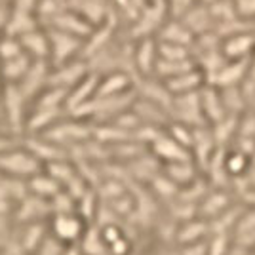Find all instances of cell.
I'll return each instance as SVG.
<instances>
[{"mask_svg":"<svg viewBox=\"0 0 255 255\" xmlns=\"http://www.w3.org/2000/svg\"><path fill=\"white\" fill-rule=\"evenodd\" d=\"M200 101H202V111L206 122L210 124H217L227 117V107L223 103V96L221 90L217 86L208 84L200 90Z\"/></svg>","mask_w":255,"mask_h":255,"instance_id":"7c38bea8","label":"cell"},{"mask_svg":"<svg viewBox=\"0 0 255 255\" xmlns=\"http://www.w3.org/2000/svg\"><path fill=\"white\" fill-rule=\"evenodd\" d=\"M63 255H84V252H82L80 248H76V246H69Z\"/></svg>","mask_w":255,"mask_h":255,"instance_id":"484cf974","label":"cell"},{"mask_svg":"<svg viewBox=\"0 0 255 255\" xmlns=\"http://www.w3.org/2000/svg\"><path fill=\"white\" fill-rule=\"evenodd\" d=\"M69 246L65 244L63 240H59L55 234L50 231V233L44 236V240L40 242V246L36 248V252L32 255H63L67 252Z\"/></svg>","mask_w":255,"mask_h":255,"instance_id":"7402d4cb","label":"cell"},{"mask_svg":"<svg viewBox=\"0 0 255 255\" xmlns=\"http://www.w3.org/2000/svg\"><path fill=\"white\" fill-rule=\"evenodd\" d=\"M194 34L189 31V27L185 23L173 17L170 21H166L162 25V29L158 31V40L160 42H173V44H183V46H191L194 44Z\"/></svg>","mask_w":255,"mask_h":255,"instance_id":"e0dca14e","label":"cell"},{"mask_svg":"<svg viewBox=\"0 0 255 255\" xmlns=\"http://www.w3.org/2000/svg\"><path fill=\"white\" fill-rule=\"evenodd\" d=\"M42 170V160L27 147L11 145L0 152V173H4V175H11V177H19V179L27 181Z\"/></svg>","mask_w":255,"mask_h":255,"instance_id":"6da1fadb","label":"cell"},{"mask_svg":"<svg viewBox=\"0 0 255 255\" xmlns=\"http://www.w3.org/2000/svg\"><path fill=\"white\" fill-rule=\"evenodd\" d=\"M152 152L164 160L166 164L170 162H181V160H191V150L185 145H181L177 139H173L170 133H160L152 141Z\"/></svg>","mask_w":255,"mask_h":255,"instance_id":"30bf717a","label":"cell"},{"mask_svg":"<svg viewBox=\"0 0 255 255\" xmlns=\"http://www.w3.org/2000/svg\"><path fill=\"white\" fill-rule=\"evenodd\" d=\"M164 170H166V177H170L177 187L194 181V166H192V160L170 162V164L164 166Z\"/></svg>","mask_w":255,"mask_h":255,"instance_id":"ffe728a7","label":"cell"},{"mask_svg":"<svg viewBox=\"0 0 255 255\" xmlns=\"http://www.w3.org/2000/svg\"><path fill=\"white\" fill-rule=\"evenodd\" d=\"M131 84H133V80L126 71H111L105 76H99L96 97L122 96V94L131 92Z\"/></svg>","mask_w":255,"mask_h":255,"instance_id":"5bb4252c","label":"cell"},{"mask_svg":"<svg viewBox=\"0 0 255 255\" xmlns=\"http://www.w3.org/2000/svg\"><path fill=\"white\" fill-rule=\"evenodd\" d=\"M50 231H52L59 240H63L67 246H75L80 242L86 234V225L82 221V215L71 212V213H57L52 215V223H50Z\"/></svg>","mask_w":255,"mask_h":255,"instance_id":"277c9868","label":"cell"},{"mask_svg":"<svg viewBox=\"0 0 255 255\" xmlns=\"http://www.w3.org/2000/svg\"><path fill=\"white\" fill-rule=\"evenodd\" d=\"M109 250H111V254L113 255H128L129 252V244H128V240L122 236V238H118L117 242H113V244L109 246Z\"/></svg>","mask_w":255,"mask_h":255,"instance_id":"d4e9b609","label":"cell"},{"mask_svg":"<svg viewBox=\"0 0 255 255\" xmlns=\"http://www.w3.org/2000/svg\"><path fill=\"white\" fill-rule=\"evenodd\" d=\"M44 170L48 171L50 175H52L53 179H57L61 185H63V189L67 185H71L73 181L78 177V173L76 170L65 160H55V162H48V164H44Z\"/></svg>","mask_w":255,"mask_h":255,"instance_id":"44dd1931","label":"cell"},{"mask_svg":"<svg viewBox=\"0 0 255 255\" xmlns=\"http://www.w3.org/2000/svg\"><path fill=\"white\" fill-rule=\"evenodd\" d=\"M156 63H158V42L152 36L141 38L137 46L133 48V65H135V69L143 76H152L154 69H156Z\"/></svg>","mask_w":255,"mask_h":255,"instance_id":"9c48e42d","label":"cell"},{"mask_svg":"<svg viewBox=\"0 0 255 255\" xmlns=\"http://www.w3.org/2000/svg\"><path fill=\"white\" fill-rule=\"evenodd\" d=\"M234 8L240 19L255 23V0H234Z\"/></svg>","mask_w":255,"mask_h":255,"instance_id":"cb8c5ba5","label":"cell"},{"mask_svg":"<svg viewBox=\"0 0 255 255\" xmlns=\"http://www.w3.org/2000/svg\"><path fill=\"white\" fill-rule=\"evenodd\" d=\"M84 76H86V65L69 61V63L55 67V71L50 73L48 86H57V88L71 90V88H75Z\"/></svg>","mask_w":255,"mask_h":255,"instance_id":"2e32d148","label":"cell"},{"mask_svg":"<svg viewBox=\"0 0 255 255\" xmlns=\"http://www.w3.org/2000/svg\"><path fill=\"white\" fill-rule=\"evenodd\" d=\"M19 40L23 44V50L29 53L32 59H48L50 57V38L36 32V29L21 34Z\"/></svg>","mask_w":255,"mask_h":255,"instance_id":"d6986e66","label":"cell"},{"mask_svg":"<svg viewBox=\"0 0 255 255\" xmlns=\"http://www.w3.org/2000/svg\"><path fill=\"white\" fill-rule=\"evenodd\" d=\"M27 187H29L31 194H36V196L46 198V200H52L53 196H57L63 191V185L57 179H53L46 170L38 171L36 175H32L31 179H27Z\"/></svg>","mask_w":255,"mask_h":255,"instance_id":"ac0fdd59","label":"cell"},{"mask_svg":"<svg viewBox=\"0 0 255 255\" xmlns=\"http://www.w3.org/2000/svg\"><path fill=\"white\" fill-rule=\"evenodd\" d=\"M177 19L185 23L194 36H200V34H206V32L210 31H215V21H213L212 13H210V8L206 4H200V2H196L194 6H191Z\"/></svg>","mask_w":255,"mask_h":255,"instance_id":"8fae6325","label":"cell"},{"mask_svg":"<svg viewBox=\"0 0 255 255\" xmlns=\"http://www.w3.org/2000/svg\"><path fill=\"white\" fill-rule=\"evenodd\" d=\"M27 96L23 94L19 84H6L4 88V111H6V118L8 124L13 129H19L23 118V103H25Z\"/></svg>","mask_w":255,"mask_h":255,"instance_id":"9a60e30c","label":"cell"},{"mask_svg":"<svg viewBox=\"0 0 255 255\" xmlns=\"http://www.w3.org/2000/svg\"><path fill=\"white\" fill-rule=\"evenodd\" d=\"M48 38H50V59L53 61V67L73 61L76 52L82 50V40L75 32L57 29Z\"/></svg>","mask_w":255,"mask_h":255,"instance_id":"3957f363","label":"cell"},{"mask_svg":"<svg viewBox=\"0 0 255 255\" xmlns=\"http://www.w3.org/2000/svg\"><path fill=\"white\" fill-rule=\"evenodd\" d=\"M40 135L57 145H65V143H82L92 135V131H90V128L80 122H61L59 120L57 124L48 128Z\"/></svg>","mask_w":255,"mask_h":255,"instance_id":"52a82bcc","label":"cell"},{"mask_svg":"<svg viewBox=\"0 0 255 255\" xmlns=\"http://www.w3.org/2000/svg\"><path fill=\"white\" fill-rule=\"evenodd\" d=\"M221 52L227 59H250L255 55L254 29L229 34L221 40Z\"/></svg>","mask_w":255,"mask_h":255,"instance_id":"8992f818","label":"cell"},{"mask_svg":"<svg viewBox=\"0 0 255 255\" xmlns=\"http://www.w3.org/2000/svg\"><path fill=\"white\" fill-rule=\"evenodd\" d=\"M166 88L171 92V96H183V94H192V92H200L204 86L208 84L204 71L196 65L189 71L181 73L168 78V80H162Z\"/></svg>","mask_w":255,"mask_h":255,"instance_id":"ba28073f","label":"cell"},{"mask_svg":"<svg viewBox=\"0 0 255 255\" xmlns=\"http://www.w3.org/2000/svg\"><path fill=\"white\" fill-rule=\"evenodd\" d=\"M250 65H252V57L250 59H227L223 67L210 76L208 84H213L217 88L238 86L250 75Z\"/></svg>","mask_w":255,"mask_h":255,"instance_id":"5b68a950","label":"cell"},{"mask_svg":"<svg viewBox=\"0 0 255 255\" xmlns=\"http://www.w3.org/2000/svg\"><path fill=\"white\" fill-rule=\"evenodd\" d=\"M149 2H152V0H149Z\"/></svg>","mask_w":255,"mask_h":255,"instance_id":"83f0119b","label":"cell"},{"mask_svg":"<svg viewBox=\"0 0 255 255\" xmlns=\"http://www.w3.org/2000/svg\"><path fill=\"white\" fill-rule=\"evenodd\" d=\"M200 4H206V6H210V4H213V2H217V0H198Z\"/></svg>","mask_w":255,"mask_h":255,"instance_id":"4316f807","label":"cell"},{"mask_svg":"<svg viewBox=\"0 0 255 255\" xmlns=\"http://www.w3.org/2000/svg\"><path fill=\"white\" fill-rule=\"evenodd\" d=\"M171 115L177 122H183L187 126L198 128L208 124L202 111V101H200V92L192 94H183V96H173L171 103Z\"/></svg>","mask_w":255,"mask_h":255,"instance_id":"7a4b0ae2","label":"cell"},{"mask_svg":"<svg viewBox=\"0 0 255 255\" xmlns=\"http://www.w3.org/2000/svg\"><path fill=\"white\" fill-rule=\"evenodd\" d=\"M17 208V217L23 225L32 223V221H44V217L52 215V204L46 198H40L36 194H27L23 200H19Z\"/></svg>","mask_w":255,"mask_h":255,"instance_id":"4fadbf2b","label":"cell"},{"mask_svg":"<svg viewBox=\"0 0 255 255\" xmlns=\"http://www.w3.org/2000/svg\"><path fill=\"white\" fill-rule=\"evenodd\" d=\"M248 166H250V160H248V154L242 152V150H234L231 152L227 160H225V168L227 171L231 173V175H240V173H244L248 170Z\"/></svg>","mask_w":255,"mask_h":255,"instance_id":"603a6c76","label":"cell"}]
</instances>
